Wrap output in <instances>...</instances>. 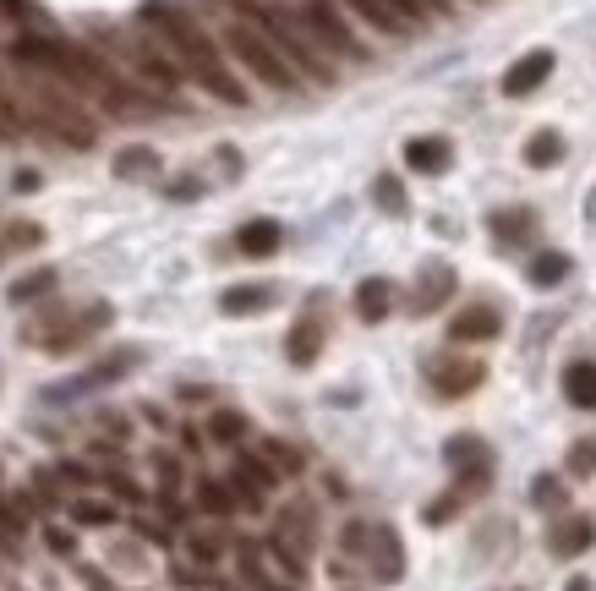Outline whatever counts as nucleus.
Wrapping results in <instances>:
<instances>
[{
  "mask_svg": "<svg viewBox=\"0 0 596 591\" xmlns=\"http://www.w3.org/2000/svg\"><path fill=\"white\" fill-rule=\"evenodd\" d=\"M317 351H323V323H317V318H301L296 329H291V340H285V356H291L296 367H312Z\"/></svg>",
  "mask_w": 596,
  "mask_h": 591,
  "instance_id": "nucleus-16",
  "label": "nucleus"
},
{
  "mask_svg": "<svg viewBox=\"0 0 596 591\" xmlns=\"http://www.w3.org/2000/svg\"><path fill=\"white\" fill-rule=\"evenodd\" d=\"M247 22L285 55V66H291L296 77H306V83H334V61L312 44V33L301 28L291 11H280V6H247Z\"/></svg>",
  "mask_w": 596,
  "mask_h": 591,
  "instance_id": "nucleus-2",
  "label": "nucleus"
},
{
  "mask_svg": "<svg viewBox=\"0 0 596 591\" xmlns=\"http://www.w3.org/2000/svg\"><path fill=\"white\" fill-rule=\"evenodd\" d=\"M448 291H454V275H448L444 264H433L427 275H422V286H416V296H411V307L416 312H433V307H444Z\"/></svg>",
  "mask_w": 596,
  "mask_h": 591,
  "instance_id": "nucleus-18",
  "label": "nucleus"
},
{
  "mask_svg": "<svg viewBox=\"0 0 596 591\" xmlns=\"http://www.w3.org/2000/svg\"><path fill=\"white\" fill-rule=\"evenodd\" d=\"M345 6H350V11H356L367 28H378L383 39H405V33H411V28H405V22H400L389 6H383V0H345Z\"/></svg>",
  "mask_w": 596,
  "mask_h": 591,
  "instance_id": "nucleus-17",
  "label": "nucleus"
},
{
  "mask_svg": "<svg viewBox=\"0 0 596 591\" xmlns=\"http://www.w3.org/2000/svg\"><path fill=\"white\" fill-rule=\"evenodd\" d=\"M592 542H596V526L586 515H570V520L553 526V554H559V559H581Z\"/></svg>",
  "mask_w": 596,
  "mask_h": 591,
  "instance_id": "nucleus-14",
  "label": "nucleus"
},
{
  "mask_svg": "<svg viewBox=\"0 0 596 591\" xmlns=\"http://www.w3.org/2000/svg\"><path fill=\"white\" fill-rule=\"evenodd\" d=\"M55 476H61V482H72V487H88V482H94L77 460H61V471H55Z\"/></svg>",
  "mask_w": 596,
  "mask_h": 591,
  "instance_id": "nucleus-33",
  "label": "nucleus"
},
{
  "mask_svg": "<svg viewBox=\"0 0 596 591\" xmlns=\"http://www.w3.org/2000/svg\"><path fill=\"white\" fill-rule=\"evenodd\" d=\"M570 591H592V581H570Z\"/></svg>",
  "mask_w": 596,
  "mask_h": 591,
  "instance_id": "nucleus-36",
  "label": "nucleus"
},
{
  "mask_svg": "<svg viewBox=\"0 0 596 591\" xmlns=\"http://www.w3.org/2000/svg\"><path fill=\"white\" fill-rule=\"evenodd\" d=\"M296 22L312 33V44L323 50V55H339V61H367V44L345 28V17L328 6V0H306L296 11Z\"/></svg>",
  "mask_w": 596,
  "mask_h": 591,
  "instance_id": "nucleus-4",
  "label": "nucleus"
},
{
  "mask_svg": "<svg viewBox=\"0 0 596 591\" xmlns=\"http://www.w3.org/2000/svg\"><path fill=\"white\" fill-rule=\"evenodd\" d=\"M361 559L372 565V576H378V581H400V576H405V554H400V537H394L389 526H372V531H367Z\"/></svg>",
  "mask_w": 596,
  "mask_h": 591,
  "instance_id": "nucleus-8",
  "label": "nucleus"
},
{
  "mask_svg": "<svg viewBox=\"0 0 596 591\" xmlns=\"http://www.w3.org/2000/svg\"><path fill=\"white\" fill-rule=\"evenodd\" d=\"M153 465H159V482H164V493H170V487L181 482V460H175V454H159Z\"/></svg>",
  "mask_w": 596,
  "mask_h": 591,
  "instance_id": "nucleus-32",
  "label": "nucleus"
},
{
  "mask_svg": "<svg viewBox=\"0 0 596 591\" xmlns=\"http://www.w3.org/2000/svg\"><path fill=\"white\" fill-rule=\"evenodd\" d=\"M280 301L274 286H230V291L219 296V312L225 318H252V312H269Z\"/></svg>",
  "mask_w": 596,
  "mask_h": 591,
  "instance_id": "nucleus-11",
  "label": "nucleus"
},
{
  "mask_svg": "<svg viewBox=\"0 0 596 591\" xmlns=\"http://www.w3.org/2000/svg\"><path fill=\"white\" fill-rule=\"evenodd\" d=\"M389 307H394V286H389V280H361V286H356V312H361L367 323L389 318Z\"/></svg>",
  "mask_w": 596,
  "mask_h": 591,
  "instance_id": "nucleus-19",
  "label": "nucleus"
},
{
  "mask_svg": "<svg viewBox=\"0 0 596 591\" xmlns=\"http://www.w3.org/2000/svg\"><path fill=\"white\" fill-rule=\"evenodd\" d=\"M564 400L581 406V411H596V362H570L564 367Z\"/></svg>",
  "mask_w": 596,
  "mask_h": 591,
  "instance_id": "nucleus-15",
  "label": "nucleus"
},
{
  "mask_svg": "<svg viewBox=\"0 0 596 591\" xmlns=\"http://www.w3.org/2000/svg\"><path fill=\"white\" fill-rule=\"evenodd\" d=\"M208 439L241 443L247 439V417H241V411H214V417H208Z\"/></svg>",
  "mask_w": 596,
  "mask_h": 591,
  "instance_id": "nucleus-27",
  "label": "nucleus"
},
{
  "mask_svg": "<svg viewBox=\"0 0 596 591\" xmlns=\"http://www.w3.org/2000/svg\"><path fill=\"white\" fill-rule=\"evenodd\" d=\"M72 520H77V526H116V504H105V498H77V504H72Z\"/></svg>",
  "mask_w": 596,
  "mask_h": 591,
  "instance_id": "nucleus-28",
  "label": "nucleus"
},
{
  "mask_svg": "<svg viewBox=\"0 0 596 591\" xmlns=\"http://www.w3.org/2000/svg\"><path fill=\"white\" fill-rule=\"evenodd\" d=\"M570 476H596V443L592 439L570 443Z\"/></svg>",
  "mask_w": 596,
  "mask_h": 591,
  "instance_id": "nucleus-30",
  "label": "nucleus"
},
{
  "mask_svg": "<svg viewBox=\"0 0 596 591\" xmlns=\"http://www.w3.org/2000/svg\"><path fill=\"white\" fill-rule=\"evenodd\" d=\"M531 225H537V214H531V208H509V214H492V236H498L503 247L525 241V236H531Z\"/></svg>",
  "mask_w": 596,
  "mask_h": 591,
  "instance_id": "nucleus-21",
  "label": "nucleus"
},
{
  "mask_svg": "<svg viewBox=\"0 0 596 591\" xmlns=\"http://www.w3.org/2000/svg\"><path fill=\"white\" fill-rule=\"evenodd\" d=\"M149 17V28L170 44V61L181 66V77H192L208 99H219V105H247V83L230 72V61L219 55V44L192 22V17H181V11H170V6H149L143 11Z\"/></svg>",
  "mask_w": 596,
  "mask_h": 591,
  "instance_id": "nucleus-1",
  "label": "nucleus"
},
{
  "mask_svg": "<svg viewBox=\"0 0 596 591\" xmlns=\"http://www.w3.org/2000/svg\"><path fill=\"white\" fill-rule=\"evenodd\" d=\"M531 498L548 509V504H564V487H559L553 476H537V482H531Z\"/></svg>",
  "mask_w": 596,
  "mask_h": 591,
  "instance_id": "nucleus-31",
  "label": "nucleus"
},
{
  "mask_svg": "<svg viewBox=\"0 0 596 591\" xmlns=\"http://www.w3.org/2000/svg\"><path fill=\"white\" fill-rule=\"evenodd\" d=\"M116 175H121V181H138V175H159V153H153V148H127V153L116 159Z\"/></svg>",
  "mask_w": 596,
  "mask_h": 591,
  "instance_id": "nucleus-25",
  "label": "nucleus"
},
{
  "mask_svg": "<svg viewBox=\"0 0 596 591\" xmlns=\"http://www.w3.org/2000/svg\"><path fill=\"white\" fill-rule=\"evenodd\" d=\"M44 291H55V269H33V275H22V280H17V286H11L6 296L22 307V301H39Z\"/></svg>",
  "mask_w": 596,
  "mask_h": 591,
  "instance_id": "nucleus-26",
  "label": "nucleus"
},
{
  "mask_svg": "<svg viewBox=\"0 0 596 591\" xmlns=\"http://www.w3.org/2000/svg\"><path fill=\"white\" fill-rule=\"evenodd\" d=\"M553 50H531V55H520L509 72H503V99H531L548 77H553Z\"/></svg>",
  "mask_w": 596,
  "mask_h": 591,
  "instance_id": "nucleus-7",
  "label": "nucleus"
},
{
  "mask_svg": "<svg viewBox=\"0 0 596 591\" xmlns=\"http://www.w3.org/2000/svg\"><path fill=\"white\" fill-rule=\"evenodd\" d=\"M531 286H559V280H570V258L564 252H542V258H531Z\"/></svg>",
  "mask_w": 596,
  "mask_h": 591,
  "instance_id": "nucleus-24",
  "label": "nucleus"
},
{
  "mask_svg": "<svg viewBox=\"0 0 596 591\" xmlns=\"http://www.w3.org/2000/svg\"><path fill=\"white\" fill-rule=\"evenodd\" d=\"M197 504H203L214 520H225V515L236 509V493H230V482H219V476H203V482H197Z\"/></svg>",
  "mask_w": 596,
  "mask_h": 591,
  "instance_id": "nucleus-22",
  "label": "nucleus"
},
{
  "mask_svg": "<svg viewBox=\"0 0 596 591\" xmlns=\"http://www.w3.org/2000/svg\"><path fill=\"white\" fill-rule=\"evenodd\" d=\"M138 362H143L138 351H116L110 362H99V367H88V373H83L77 384H66V389H50V400H72V395H88V389H105V384H116V378H121L127 367H138Z\"/></svg>",
  "mask_w": 596,
  "mask_h": 591,
  "instance_id": "nucleus-9",
  "label": "nucleus"
},
{
  "mask_svg": "<svg viewBox=\"0 0 596 591\" xmlns=\"http://www.w3.org/2000/svg\"><path fill=\"white\" fill-rule=\"evenodd\" d=\"M127 61H132V72H138V83H143L149 94H175V88H181V66H175L170 55H159L153 44H132Z\"/></svg>",
  "mask_w": 596,
  "mask_h": 591,
  "instance_id": "nucleus-6",
  "label": "nucleus"
},
{
  "mask_svg": "<svg viewBox=\"0 0 596 591\" xmlns=\"http://www.w3.org/2000/svg\"><path fill=\"white\" fill-rule=\"evenodd\" d=\"M280 241H285L280 219H247V225L236 230V247H241L247 258H269V252H280Z\"/></svg>",
  "mask_w": 596,
  "mask_h": 591,
  "instance_id": "nucleus-13",
  "label": "nucleus"
},
{
  "mask_svg": "<svg viewBox=\"0 0 596 591\" xmlns=\"http://www.w3.org/2000/svg\"><path fill=\"white\" fill-rule=\"evenodd\" d=\"M503 334V312L498 307H487V301H470V307H459L454 318H448V340L459 345H481V340H498Z\"/></svg>",
  "mask_w": 596,
  "mask_h": 591,
  "instance_id": "nucleus-5",
  "label": "nucleus"
},
{
  "mask_svg": "<svg viewBox=\"0 0 596 591\" xmlns=\"http://www.w3.org/2000/svg\"><path fill=\"white\" fill-rule=\"evenodd\" d=\"M378 197H383V208H405V197H400V181H378Z\"/></svg>",
  "mask_w": 596,
  "mask_h": 591,
  "instance_id": "nucleus-34",
  "label": "nucleus"
},
{
  "mask_svg": "<svg viewBox=\"0 0 596 591\" xmlns=\"http://www.w3.org/2000/svg\"><path fill=\"white\" fill-rule=\"evenodd\" d=\"M263 460H269L274 471H285V476H296V471H301V454L291 449V443H280V439L263 443Z\"/></svg>",
  "mask_w": 596,
  "mask_h": 591,
  "instance_id": "nucleus-29",
  "label": "nucleus"
},
{
  "mask_svg": "<svg viewBox=\"0 0 596 591\" xmlns=\"http://www.w3.org/2000/svg\"><path fill=\"white\" fill-rule=\"evenodd\" d=\"M448 460H454V465H465L476 482H487L492 454H487V443H481V439H448Z\"/></svg>",
  "mask_w": 596,
  "mask_h": 591,
  "instance_id": "nucleus-20",
  "label": "nucleus"
},
{
  "mask_svg": "<svg viewBox=\"0 0 596 591\" xmlns=\"http://www.w3.org/2000/svg\"><path fill=\"white\" fill-rule=\"evenodd\" d=\"M0 11L6 17H28V0H0Z\"/></svg>",
  "mask_w": 596,
  "mask_h": 591,
  "instance_id": "nucleus-35",
  "label": "nucleus"
},
{
  "mask_svg": "<svg viewBox=\"0 0 596 591\" xmlns=\"http://www.w3.org/2000/svg\"><path fill=\"white\" fill-rule=\"evenodd\" d=\"M564 159V138L559 132H537L531 143H525V164L531 170H548V164H559Z\"/></svg>",
  "mask_w": 596,
  "mask_h": 591,
  "instance_id": "nucleus-23",
  "label": "nucleus"
},
{
  "mask_svg": "<svg viewBox=\"0 0 596 591\" xmlns=\"http://www.w3.org/2000/svg\"><path fill=\"white\" fill-rule=\"evenodd\" d=\"M427 373H433V389H438L444 400H454V395H470V389L487 378V373H481V362H454V356H438Z\"/></svg>",
  "mask_w": 596,
  "mask_h": 591,
  "instance_id": "nucleus-10",
  "label": "nucleus"
},
{
  "mask_svg": "<svg viewBox=\"0 0 596 591\" xmlns=\"http://www.w3.org/2000/svg\"><path fill=\"white\" fill-rule=\"evenodd\" d=\"M448 159H454L448 138H411V143H405V164H411L416 175H444Z\"/></svg>",
  "mask_w": 596,
  "mask_h": 591,
  "instance_id": "nucleus-12",
  "label": "nucleus"
},
{
  "mask_svg": "<svg viewBox=\"0 0 596 591\" xmlns=\"http://www.w3.org/2000/svg\"><path fill=\"white\" fill-rule=\"evenodd\" d=\"M219 44H225V50H230V61H236L241 72H252L263 88H274V94H296V88H301V77L285 66V55H280V50H274V44H269V39H263L247 17H241V22H225Z\"/></svg>",
  "mask_w": 596,
  "mask_h": 591,
  "instance_id": "nucleus-3",
  "label": "nucleus"
}]
</instances>
